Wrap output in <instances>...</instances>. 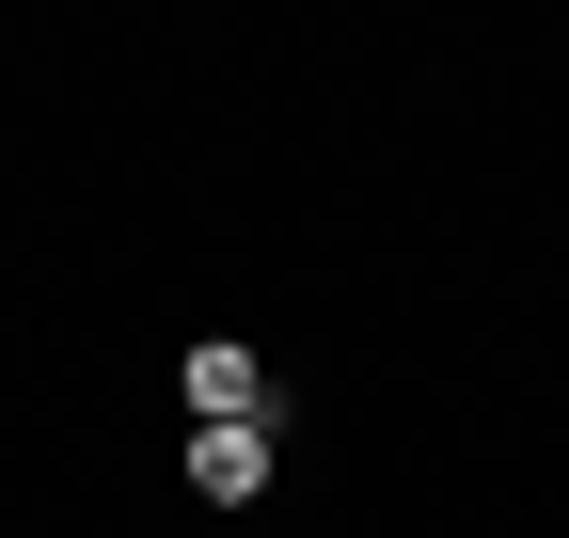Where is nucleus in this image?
<instances>
[{
    "mask_svg": "<svg viewBox=\"0 0 569 538\" xmlns=\"http://www.w3.org/2000/svg\"><path fill=\"white\" fill-rule=\"evenodd\" d=\"M190 412L206 428H269V365L253 349H190Z\"/></svg>",
    "mask_w": 569,
    "mask_h": 538,
    "instance_id": "nucleus-1",
    "label": "nucleus"
},
{
    "mask_svg": "<svg viewBox=\"0 0 569 538\" xmlns=\"http://www.w3.org/2000/svg\"><path fill=\"white\" fill-rule=\"evenodd\" d=\"M190 491L206 507H253L269 491V428H190Z\"/></svg>",
    "mask_w": 569,
    "mask_h": 538,
    "instance_id": "nucleus-2",
    "label": "nucleus"
}]
</instances>
